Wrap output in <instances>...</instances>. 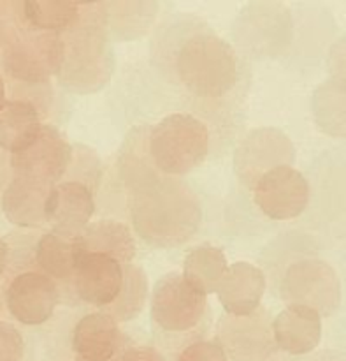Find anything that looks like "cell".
Wrapping results in <instances>:
<instances>
[{
    "label": "cell",
    "mask_w": 346,
    "mask_h": 361,
    "mask_svg": "<svg viewBox=\"0 0 346 361\" xmlns=\"http://www.w3.org/2000/svg\"><path fill=\"white\" fill-rule=\"evenodd\" d=\"M63 60L62 35L28 30L14 37L4 51V69L13 80L46 85L58 76Z\"/></svg>",
    "instance_id": "cell-7"
},
{
    "label": "cell",
    "mask_w": 346,
    "mask_h": 361,
    "mask_svg": "<svg viewBox=\"0 0 346 361\" xmlns=\"http://www.w3.org/2000/svg\"><path fill=\"white\" fill-rule=\"evenodd\" d=\"M151 323L158 342L165 348H179L199 341L210 323L207 296L190 288L181 274L164 275L151 295Z\"/></svg>",
    "instance_id": "cell-4"
},
{
    "label": "cell",
    "mask_w": 346,
    "mask_h": 361,
    "mask_svg": "<svg viewBox=\"0 0 346 361\" xmlns=\"http://www.w3.org/2000/svg\"><path fill=\"white\" fill-rule=\"evenodd\" d=\"M217 342L232 361H267L276 355L273 317L264 309L250 316H224L218 319Z\"/></svg>",
    "instance_id": "cell-8"
},
{
    "label": "cell",
    "mask_w": 346,
    "mask_h": 361,
    "mask_svg": "<svg viewBox=\"0 0 346 361\" xmlns=\"http://www.w3.org/2000/svg\"><path fill=\"white\" fill-rule=\"evenodd\" d=\"M118 361H165L158 349L150 345H129Z\"/></svg>",
    "instance_id": "cell-28"
},
{
    "label": "cell",
    "mask_w": 346,
    "mask_h": 361,
    "mask_svg": "<svg viewBox=\"0 0 346 361\" xmlns=\"http://www.w3.org/2000/svg\"><path fill=\"white\" fill-rule=\"evenodd\" d=\"M129 345V337L104 310L86 314L74 326V361H118Z\"/></svg>",
    "instance_id": "cell-14"
},
{
    "label": "cell",
    "mask_w": 346,
    "mask_h": 361,
    "mask_svg": "<svg viewBox=\"0 0 346 361\" xmlns=\"http://www.w3.org/2000/svg\"><path fill=\"white\" fill-rule=\"evenodd\" d=\"M295 148L290 137L276 127L250 130L239 143L234 155V169L243 183L250 189L264 173L280 166H292Z\"/></svg>",
    "instance_id": "cell-10"
},
{
    "label": "cell",
    "mask_w": 346,
    "mask_h": 361,
    "mask_svg": "<svg viewBox=\"0 0 346 361\" xmlns=\"http://www.w3.org/2000/svg\"><path fill=\"white\" fill-rule=\"evenodd\" d=\"M0 314H2V305H0Z\"/></svg>",
    "instance_id": "cell-31"
},
{
    "label": "cell",
    "mask_w": 346,
    "mask_h": 361,
    "mask_svg": "<svg viewBox=\"0 0 346 361\" xmlns=\"http://www.w3.org/2000/svg\"><path fill=\"white\" fill-rule=\"evenodd\" d=\"M281 298L288 305H302L333 316L341 305V282L334 268L319 257H305L287 268L281 281Z\"/></svg>",
    "instance_id": "cell-6"
},
{
    "label": "cell",
    "mask_w": 346,
    "mask_h": 361,
    "mask_svg": "<svg viewBox=\"0 0 346 361\" xmlns=\"http://www.w3.org/2000/svg\"><path fill=\"white\" fill-rule=\"evenodd\" d=\"M157 2H113L101 4L102 20L108 32L118 39H136L148 30L155 20Z\"/></svg>",
    "instance_id": "cell-22"
},
{
    "label": "cell",
    "mask_w": 346,
    "mask_h": 361,
    "mask_svg": "<svg viewBox=\"0 0 346 361\" xmlns=\"http://www.w3.org/2000/svg\"><path fill=\"white\" fill-rule=\"evenodd\" d=\"M70 30L63 32V60L58 81L72 94H94L105 87L115 71V51L102 20L101 4L88 6Z\"/></svg>",
    "instance_id": "cell-3"
},
{
    "label": "cell",
    "mask_w": 346,
    "mask_h": 361,
    "mask_svg": "<svg viewBox=\"0 0 346 361\" xmlns=\"http://www.w3.org/2000/svg\"><path fill=\"white\" fill-rule=\"evenodd\" d=\"M210 147V127L192 113H171L146 133V152L153 168L174 178L203 166Z\"/></svg>",
    "instance_id": "cell-5"
},
{
    "label": "cell",
    "mask_w": 346,
    "mask_h": 361,
    "mask_svg": "<svg viewBox=\"0 0 346 361\" xmlns=\"http://www.w3.org/2000/svg\"><path fill=\"white\" fill-rule=\"evenodd\" d=\"M7 261H9V247H7L6 240L0 236V279H2L4 274H6Z\"/></svg>",
    "instance_id": "cell-29"
},
{
    "label": "cell",
    "mask_w": 346,
    "mask_h": 361,
    "mask_svg": "<svg viewBox=\"0 0 346 361\" xmlns=\"http://www.w3.org/2000/svg\"><path fill=\"white\" fill-rule=\"evenodd\" d=\"M21 20L28 30L51 32L62 35L70 30L81 18V4L72 2H21Z\"/></svg>",
    "instance_id": "cell-23"
},
{
    "label": "cell",
    "mask_w": 346,
    "mask_h": 361,
    "mask_svg": "<svg viewBox=\"0 0 346 361\" xmlns=\"http://www.w3.org/2000/svg\"><path fill=\"white\" fill-rule=\"evenodd\" d=\"M267 281L259 267L246 261L231 264L217 289L218 302L229 316H250L260 309Z\"/></svg>",
    "instance_id": "cell-16"
},
{
    "label": "cell",
    "mask_w": 346,
    "mask_h": 361,
    "mask_svg": "<svg viewBox=\"0 0 346 361\" xmlns=\"http://www.w3.org/2000/svg\"><path fill=\"white\" fill-rule=\"evenodd\" d=\"M95 212L94 192L79 180H65L51 187L46 200V226L55 235L74 240L88 224Z\"/></svg>",
    "instance_id": "cell-13"
},
{
    "label": "cell",
    "mask_w": 346,
    "mask_h": 361,
    "mask_svg": "<svg viewBox=\"0 0 346 361\" xmlns=\"http://www.w3.org/2000/svg\"><path fill=\"white\" fill-rule=\"evenodd\" d=\"M76 256L74 240L62 238L55 233H44L35 245V261L51 281L72 282Z\"/></svg>",
    "instance_id": "cell-24"
},
{
    "label": "cell",
    "mask_w": 346,
    "mask_h": 361,
    "mask_svg": "<svg viewBox=\"0 0 346 361\" xmlns=\"http://www.w3.org/2000/svg\"><path fill=\"white\" fill-rule=\"evenodd\" d=\"M7 104V97H6V83H4L2 76H0V111L4 109V106Z\"/></svg>",
    "instance_id": "cell-30"
},
{
    "label": "cell",
    "mask_w": 346,
    "mask_h": 361,
    "mask_svg": "<svg viewBox=\"0 0 346 361\" xmlns=\"http://www.w3.org/2000/svg\"><path fill=\"white\" fill-rule=\"evenodd\" d=\"M253 200L273 221H292L309 203V183L294 166H280L264 173L253 185Z\"/></svg>",
    "instance_id": "cell-11"
},
{
    "label": "cell",
    "mask_w": 346,
    "mask_h": 361,
    "mask_svg": "<svg viewBox=\"0 0 346 361\" xmlns=\"http://www.w3.org/2000/svg\"><path fill=\"white\" fill-rule=\"evenodd\" d=\"M178 361H229V358L217 342L199 338L179 351Z\"/></svg>",
    "instance_id": "cell-26"
},
{
    "label": "cell",
    "mask_w": 346,
    "mask_h": 361,
    "mask_svg": "<svg viewBox=\"0 0 346 361\" xmlns=\"http://www.w3.org/2000/svg\"><path fill=\"white\" fill-rule=\"evenodd\" d=\"M273 337L287 355H308L322 341V317L308 307L287 305L273 319Z\"/></svg>",
    "instance_id": "cell-17"
},
{
    "label": "cell",
    "mask_w": 346,
    "mask_h": 361,
    "mask_svg": "<svg viewBox=\"0 0 346 361\" xmlns=\"http://www.w3.org/2000/svg\"><path fill=\"white\" fill-rule=\"evenodd\" d=\"M120 168L129 192L130 219L141 240L157 249H172L196 235L203 221L199 197L183 180L153 168L143 130L130 134Z\"/></svg>",
    "instance_id": "cell-2"
},
{
    "label": "cell",
    "mask_w": 346,
    "mask_h": 361,
    "mask_svg": "<svg viewBox=\"0 0 346 361\" xmlns=\"http://www.w3.org/2000/svg\"><path fill=\"white\" fill-rule=\"evenodd\" d=\"M25 342L20 330L9 323H0V361H23Z\"/></svg>",
    "instance_id": "cell-27"
},
{
    "label": "cell",
    "mask_w": 346,
    "mask_h": 361,
    "mask_svg": "<svg viewBox=\"0 0 346 361\" xmlns=\"http://www.w3.org/2000/svg\"><path fill=\"white\" fill-rule=\"evenodd\" d=\"M41 116L30 101H7L0 111V148L11 155L25 150L41 130Z\"/></svg>",
    "instance_id": "cell-20"
},
{
    "label": "cell",
    "mask_w": 346,
    "mask_h": 361,
    "mask_svg": "<svg viewBox=\"0 0 346 361\" xmlns=\"http://www.w3.org/2000/svg\"><path fill=\"white\" fill-rule=\"evenodd\" d=\"M148 302V275L137 264H123V284L105 312L116 323H129L144 310Z\"/></svg>",
    "instance_id": "cell-25"
},
{
    "label": "cell",
    "mask_w": 346,
    "mask_h": 361,
    "mask_svg": "<svg viewBox=\"0 0 346 361\" xmlns=\"http://www.w3.org/2000/svg\"><path fill=\"white\" fill-rule=\"evenodd\" d=\"M151 60L167 83L214 126L227 127L241 111L248 63L200 18H169L151 41Z\"/></svg>",
    "instance_id": "cell-1"
},
{
    "label": "cell",
    "mask_w": 346,
    "mask_h": 361,
    "mask_svg": "<svg viewBox=\"0 0 346 361\" xmlns=\"http://www.w3.org/2000/svg\"><path fill=\"white\" fill-rule=\"evenodd\" d=\"M74 159L72 145L53 126H42L37 137L25 150L11 155L14 176L37 180L56 185L70 168Z\"/></svg>",
    "instance_id": "cell-9"
},
{
    "label": "cell",
    "mask_w": 346,
    "mask_h": 361,
    "mask_svg": "<svg viewBox=\"0 0 346 361\" xmlns=\"http://www.w3.org/2000/svg\"><path fill=\"white\" fill-rule=\"evenodd\" d=\"M77 252L102 254L113 257L120 264H130L136 256V240L127 224L113 219L88 224L79 235L74 238Z\"/></svg>",
    "instance_id": "cell-19"
},
{
    "label": "cell",
    "mask_w": 346,
    "mask_h": 361,
    "mask_svg": "<svg viewBox=\"0 0 346 361\" xmlns=\"http://www.w3.org/2000/svg\"><path fill=\"white\" fill-rule=\"evenodd\" d=\"M72 284L77 298L98 309H108L122 289L123 264L102 254L77 252Z\"/></svg>",
    "instance_id": "cell-15"
},
{
    "label": "cell",
    "mask_w": 346,
    "mask_h": 361,
    "mask_svg": "<svg viewBox=\"0 0 346 361\" xmlns=\"http://www.w3.org/2000/svg\"><path fill=\"white\" fill-rule=\"evenodd\" d=\"M229 263L224 250L213 245H199L186 254L183 274L186 284L204 296L217 293Z\"/></svg>",
    "instance_id": "cell-21"
},
{
    "label": "cell",
    "mask_w": 346,
    "mask_h": 361,
    "mask_svg": "<svg viewBox=\"0 0 346 361\" xmlns=\"http://www.w3.org/2000/svg\"><path fill=\"white\" fill-rule=\"evenodd\" d=\"M58 302V286L41 271H23L6 289L7 310L25 326H39L51 319Z\"/></svg>",
    "instance_id": "cell-12"
},
{
    "label": "cell",
    "mask_w": 346,
    "mask_h": 361,
    "mask_svg": "<svg viewBox=\"0 0 346 361\" xmlns=\"http://www.w3.org/2000/svg\"><path fill=\"white\" fill-rule=\"evenodd\" d=\"M51 187L37 180L14 176L2 196V212L7 221L18 228L46 226L44 207Z\"/></svg>",
    "instance_id": "cell-18"
}]
</instances>
